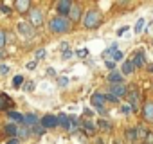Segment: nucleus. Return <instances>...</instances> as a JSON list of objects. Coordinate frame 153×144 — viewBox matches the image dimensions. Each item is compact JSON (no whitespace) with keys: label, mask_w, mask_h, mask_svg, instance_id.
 I'll use <instances>...</instances> for the list:
<instances>
[{"label":"nucleus","mask_w":153,"mask_h":144,"mask_svg":"<svg viewBox=\"0 0 153 144\" xmlns=\"http://www.w3.org/2000/svg\"><path fill=\"white\" fill-rule=\"evenodd\" d=\"M101 22H103V15H101L99 11L92 9V11H87V13H85L83 25H85L87 29H97Z\"/></svg>","instance_id":"1"},{"label":"nucleus","mask_w":153,"mask_h":144,"mask_svg":"<svg viewBox=\"0 0 153 144\" xmlns=\"http://www.w3.org/2000/svg\"><path fill=\"white\" fill-rule=\"evenodd\" d=\"M49 27H51L52 33H67L70 29V22L65 16H54L49 22Z\"/></svg>","instance_id":"2"},{"label":"nucleus","mask_w":153,"mask_h":144,"mask_svg":"<svg viewBox=\"0 0 153 144\" xmlns=\"http://www.w3.org/2000/svg\"><path fill=\"white\" fill-rule=\"evenodd\" d=\"M43 24V15L40 9H33L29 11V25L31 27H40Z\"/></svg>","instance_id":"3"},{"label":"nucleus","mask_w":153,"mask_h":144,"mask_svg":"<svg viewBox=\"0 0 153 144\" xmlns=\"http://www.w3.org/2000/svg\"><path fill=\"white\" fill-rule=\"evenodd\" d=\"M92 105L99 110V112H105V96L103 94H99V92H96L94 96H92Z\"/></svg>","instance_id":"4"},{"label":"nucleus","mask_w":153,"mask_h":144,"mask_svg":"<svg viewBox=\"0 0 153 144\" xmlns=\"http://www.w3.org/2000/svg\"><path fill=\"white\" fill-rule=\"evenodd\" d=\"M126 87L123 85V83H117V85H110V94H114L117 99L119 97H123V96H126Z\"/></svg>","instance_id":"5"},{"label":"nucleus","mask_w":153,"mask_h":144,"mask_svg":"<svg viewBox=\"0 0 153 144\" xmlns=\"http://www.w3.org/2000/svg\"><path fill=\"white\" fill-rule=\"evenodd\" d=\"M142 117H144L146 121L153 122V103H151V101H148V103L142 106Z\"/></svg>","instance_id":"6"},{"label":"nucleus","mask_w":153,"mask_h":144,"mask_svg":"<svg viewBox=\"0 0 153 144\" xmlns=\"http://www.w3.org/2000/svg\"><path fill=\"white\" fill-rule=\"evenodd\" d=\"M70 7H72V2H70V0H61V2H58V13H59V16L68 15Z\"/></svg>","instance_id":"7"},{"label":"nucleus","mask_w":153,"mask_h":144,"mask_svg":"<svg viewBox=\"0 0 153 144\" xmlns=\"http://www.w3.org/2000/svg\"><path fill=\"white\" fill-rule=\"evenodd\" d=\"M42 126H43V128H56V126H58V117H54V115H45V117L42 119Z\"/></svg>","instance_id":"8"},{"label":"nucleus","mask_w":153,"mask_h":144,"mask_svg":"<svg viewBox=\"0 0 153 144\" xmlns=\"http://www.w3.org/2000/svg\"><path fill=\"white\" fill-rule=\"evenodd\" d=\"M58 124H61L63 130H72V121H70L65 114H59V117H58Z\"/></svg>","instance_id":"9"},{"label":"nucleus","mask_w":153,"mask_h":144,"mask_svg":"<svg viewBox=\"0 0 153 144\" xmlns=\"http://www.w3.org/2000/svg\"><path fill=\"white\" fill-rule=\"evenodd\" d=\"M68 15H70L72 22H78V20H79V16H81V9H79V6H76V4H72V7H70Z\"/></svg>","instance_id":"10"},{"label":"nucleus","mask_w":153,"mask_h":144,"mask_svg":"<svg viewBox=\"0 0 153 144\" xmlns=\"http://www.w3.org/2000/svg\"><path fill=\"white\" fill-rule=\"evenodd\" d=\"M29 7H31L29 0H16V9L20 13H29Z\"/></svg>","instance_id":"11"},{"label":"nucleus","mask_w":153,"mask_h":144,"mask_svg":"<svg viewBox=\"0 0 153 144\" xmlns=\"http://www.w3.org/2000/svg\"><path fill=\"white\" fill-rule=\"evenodd\" d=\"M18 31H20L22 34H25V36H31V34L34 33V29H33L29 24H25V22H20V24H18Z\"/></svg>","instance_id":"12"},{"label":"nucleus","mask_w":153,"mask_h":144,"mask_svg":"<svg viewBox=\"0 0 153 144\" xmlns=\"http://www.w3.org/2000/svg\"><path fill=\"white\" fill-rule=\"evenodd\" d=\"M108 81L117 85V83H123V74L121 72H110V76H108Z\"/></svg>","instance_id":"13"},{"label":"nucleus","mask_w":153,"mask_h":144,"mask_svg":"<svg viewBox=\"0 0 153 144\" xmlns=\"http://www.w3.org/2000/svg\"><path fill=\"white\" fill-rule=\"evenodd\" d=\"M137 103H139V94H137V90H133V92L130 94L128 106H131V110H135V108H137Z\"/></svg>","instance_id":"14"},{"label":"nucleus","mask_w":153,"mask_h":144,"mask_svg":"<svg viewBox=\"0 0 153 144\" xmlns=\"http://www.w3.org/2000/svg\"><path fill=\"white\" fill-rule=\"evenodd\" d=\"M133 68H135V67H133L131 59L124 61V63H123V68H121V70H123V76H128V74H131V72H133Z\"/></svg>","instance_id":"15"},{"label":"nucleus","mask_w":153,"mask_h":144,"mask_svg":"<svg viewBox=\"0 0 153 144\" xmlns=\"http://www.w3.org/2000/svg\"><path fill=\"white\" fill-rule=\"evenodd\" d=\"M131 63H133V67H142V65H144V52H137V54L133 56Z\"/></svg>","instance_id":"16"},{"label":"nucleus","mask_w":153,"mask_h":144,"mask_svg":"<svg viewBox=\"0 0 153 144\" xmlns=\"http://www.w3.org/2000/svg\"><path fill=\"white\" fill-rule=\"evenodd\" d=\"M83 131H85L87 135H94V133H96V126H94L90 121H85V122H83Z\"/></svg>","instance_id":"17"},{"label":"nucleus","mask_w":153,"mask_h":144,"mask_svg":"<svg viewBox=\"0 0 153 144\" xmlns=\"http://www.w3.org/2000/svg\"><path fill=\"white\" fill-rule=\"evenodd\" d=\"M6 133H7V135H13V137H18V126L7 124V126H6Z\"/></svg>","instance_id":"18"},{"label":"nucleus","mask_w":153,"mask_h":144,"mask_svg":"<svg viewBox=\"0 0 153 144\" xmlns=\"http://www.w3.org/2000/svg\"><path fill=\"white\" fill-rule=\"evenodd\" d=\"M126 139H128L130 142H133V140L137 139V128H128V130H126Z\"/></svg>","instance_id":"19"},{"label":"nucleus","mask_w":153,"mask_h":144,"mask_svg":"<svg viewBox=\"0 0 153 144\" xmlns=\"http://www.w3.org/2000/svg\"><path fill=\"white\" fill-rule=\"evenodd\" d=\"M24 121H25V122H29V124H33V126H34V124H36V122H38V117H36V115H34V114H27V115H24Z\"/></svg>","instance_id":"20"},{"label":"nucleus","mask_w":153,"mask_h":144,"mask_svg":"<svg viewBox=\"0 0 153 144\" xmlns=\"http://www.w3.org/2000/svg\"><path fill=\"white\" fill-rule=\"evenodd\" d=\"M9 119H13L16 122H24V115L18 114V112H9Z\"/></svg>","instance_id":"21"},{"label":"nucleus","mask_w":153,"mask_h":144,"mask_svg":"<svg viewBox=\"0 0 153 144\" xmlns=\"http://www.w3.org/2000/svg\"><path fill=\"white\" fill-rule=\"evenodd\" d=\"M22 83H24V78H22V76H15V78H13V87H15V88H20Z\"/></svg>","instance_id":"22"},{"label":"nucleus","mask_w":153,"mask_h":144,"mask_svg":"<svg viewBox=\"0 0 153 144\" xmlns=\"http://www.w3.org/2000/svg\"><path fill=\"white\" fill-rule=\"evenodd\" d=\"M142 27H144V18H139L137 24H135V33H137V34L142 33Z\"/></svg>","instance_id":"23"},{"label":"nucleus","mask_w":153,"mask_h":144,"mask_svg":"<svg viewBox=\"0 0 153 144\" xmlns=\"http://www.w3.org/2000/svg\"><path fill=\"white\" fill-rule=\"evenodd\" d=\"M123 56H124V54H123L121 50H114V52H112V58H114V61H121V59H123Z\"/></svg>","instance_id":"24"},{"label":"nucleus","mask_w":153,"mask_h":144,"mask_svg":"<svg viewBox=\"0 0 153 144\" xmlns=\"http://www.w3.org/2000/svg\"><path fill=\"white\" fill-rule=\"evenodd\" d=\"M99 128H103L105 131H108L112 126H110V122H108V121H103V119H101V121H99Z\"/></svg>","instance_id":"25"},{"label":"nucleus","mask_w":153,"mask_h":144,"mask_svg":"<svg viewBox=\"0 0 153 144\" xmlns=\"http://www.w3.org/2000/svg\"><path fill=\"white\" fill-rule=\"evenodd\" d=\"M47 56V50L45 49H40V50H36V59H43Z\"/></svg>","instance_id":"26"},{"label":"nucleus","mask_w":153,"mask_h":144,"mask_svg":"<svg viewBox=\"0 0 153 144\" xmlns=\"http://www.w3.org/2000/svg\"><path fill=\"white\" fill-rule=\"evenodd\" d=\"M6 45V33L0 29V50H2V47Z\"/></svg>","instance_id":"27"},{"label":"nucleus","mask_w":153,"mask_h":144,"mask_svg":"<svg viewBox=\"0 0 153 144\" xmlns=\"http://www.w3.org/2000/svg\"><path fill=\"white\" fill-rule=\"evenodd\" d=\"M33 131H34L36 135H42V133L45 131V128H42V126H38V124H34V126H33Z\"/></svg>","instance_id":"28"},{"label":"nucleus","mask_w":153,"mask_h":144,"mask_svg":"<svg viewBox=\"0 0 153 144\" xmlns=\"http://www.w3.org/2000/svg\"><path fill=\"white\" fill-rule=\"evenodd\" d=\"M25 92H33L34 90V81H29V83H25Z\"/></svg>","instance_id":"29"},{"label":"nucleus","mask_w":153,"mask_h":144,"mask_svg":"<svg viewBox=\"0 0 153 144\" xmlns=\"http://www.w3.org/2000/svg\"><path fill=\"white\" fill-rule=\"evenodd\" d=\"M7 72H9V67H7V65H0V74H2V76H6Z\"/></svg>","instance_id":"30"},{"label":"nucleus","mask_w":153,"mask_h":144,"mask_svg":"<svg viewBox=\"0 0 153 144\" xmlns=\"http://www.w3.org/2000/svg\"><path fill=\"white\" fill-rule=\"evenodd\" d=\"M105 99H108V101H112V103H117V101H119L114 94H106V96H105Z\"/></svg>","instance_id":"31"},{"label":"nucleus","mask_w":153,"mask_h":144,"mask_svg":"<svg viewBox=\"0 0 153 144\" xmlns=\"http://www.w3.org/2000/svg\"><path fill=\"white\" fill-rule=\"evenodd\" d=\"M27 133H29L27 128H18V135H20V137H27Z\"/></svg>","instance_id":"32"},{"label":"nucleus","mask_w":153,"mask_h":144,"mask_svg":"<svg viewBox=\"0 0 153 144\" xmlns=\"http://www.w3.org/2000/svg\"><path fill=\"white\" fill-rule=\"evenodd\" d=\"M6 144H20V137H11Z\"/></svg>","instance_id":"33"},{"label":"nucleus","mask_w":153,"mask_h":144,"mask_svg":"<svg viewBox=\"0 0 153 144\" xmlns=\"http://www.w3.org/2000/svg\"><path fill=\"white\" fill-rule=\"evenodd\" d=\"M87 54H88V50H87V49H79V50H78V56H79V58H85Z\"/></svg>","instance_id":"34"},{"label":"nucleus","mask_w":153,"mask_h":144,"mask_svg":"<svg viewBox=\"0 0 153 144\" xmlns=\"http://www.w3.org/2000/svg\"><path fill=\"white\" fill-rule=\"evenodd\" d=\"M58 83H59V87H67L68 79H67V78H59V79H58Z\"/></svg>","instance_id":"35"},{"label":"nucleus","mask_w":153,"mask_h":144,"mask_svg":"<svg viewBox=\"0 0 153 144\" xmlns=\"http://www.w3.org/2000/svg\"><path fill=\"white\" fill-rule=\"evenodd\" d=\"M70 58H72V52L70 50H65L63 52V59H70Z\"/></svg>","instance_id":"36"},{"label":"nucleus","mask_w":153,"mask_h":144,"mask_svg":"<svg viewBox=\"0 0 153 144\" xmlns=\"http://www.w3.org/2000/svg\"><path fill=\"white\" fill-rule=\"evenodd\" d=\"M130 112H133V110H131V106H128V105H126V106H123V114H130Z\"/></svg>","instance_id":"37"},{"label":"nucleus","mask_w":153,"mask_h":144,"mask_svg":"<svg viewBox=\"0 0 153 144\" xmlns=\"http://www.w3.org/2000/svg\"><path fill=\"white\" fill-rule=\"evenodd\" d=\"M146 140H148V144H153V133H148L146 135Z\"/></svg>","instance_id":"38"},{"label":"nucleus","mask_w":153,"mask_h":144,"mask_svg":"<svg viewBox=\"0 0 153 144\" xmlns=\"http://www.w3.org/2000/svg\"><path fill=\"white\" fill-rule=\"evenodd\" d=\"M34 67H36V61H29V63H27V68H29V70L34 68Z\"/></svg>","instance_id":"39"},{"label":"nucleus","mask_w":153,"mask_h":144,"mask_svg":"<svg viewBox=\"0 0 153 144\" xmlns=\"http://www.w3.org/2000/svg\"><path fill=\"white\" fill-rule=\"evenodd\" d=\"M126 31H128V27H121V29L117 31V34H123V33H126Z\"/></svg>","instance_id":"40"},{"label":"nucleus","mask_w":153,"mask_h":144,"mask_svg":"<svg viewBox=\"0 0 153 144\" xmlns=\"http://www.w3.org/2000/svg\"><path fill=\"white\" fill-rule=\"evenodd\" d=\"M106 67H108V68H114V67H115V63H114V61H106Z\"/></svg>","instance_id":"41"},{"label":"nucleus","mask_w":153,"mask_h":144,"mask_svg":"<svg viewBox=\"0 0 153 144\" xmlns=\"http://www.w3.org/2000/svg\"><path fill=\"white\" fill-rule=\"evenodd\" d=\"M47 74H49V76H54L56 72H54V68H47Z\"/></svg>","instance_id":"42"},{"label":"nucleus","mask_w":153,"mask_h":144,"mask_svg":"<svg viewBox=\"0 0 153 144\" xmlns=\"http://www.w3.org/2000/svg\"><path fill=\"white\" fill-rule=\"evenodd\" d=\"M85 115H87V117H92L94 114H92V110H85Z\"/></svg>","instance_id":"43"},{"label":"nucleus","mask_w":153,"mask_h":144,"mask_svg":"<svg viewBox=\"0 0 153 144\" xmlns=\"http://www.w3.org/2000/svg\"><path fill=\"white\" fill-rule=\"evenodd\" d=\"M148 72H151V74H153V65H149V67H148Z\"/></svg>","instance_id":"44"},{"label":"nucleus","mask_w":153,"mask_h":144,"mask_svg":"<svg viewBox=\"0 0 153 144\" xmlns=\"http://www.w3.org/2000/svg\"><path fill=\"white\" fill-rule=\"evenodd\" d=\"M0 58H4V52H2V50H0Z\"/></svg>","instance_id":"45"}]
</instances>
